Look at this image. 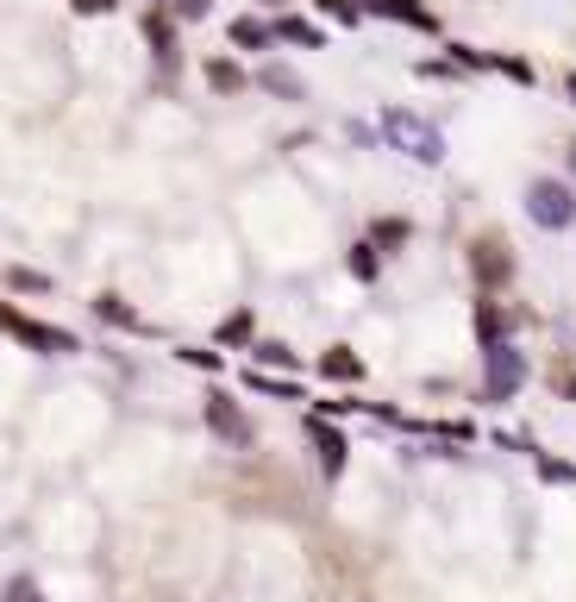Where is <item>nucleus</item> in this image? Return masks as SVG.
Listing matches in <instances>:
<instances>
[{"label":"nucleus","instance_id":"nucleus-1","mask_svg":"<svg viewBox=\"0 0 576 602\" xmlns=\"http://www.w3.org/2000/svg\"><path fill=\"white\" fill-rule=\"evenodd\" d=\"M0 332H7V339H20L25 351H39V358H76V351H82V339L70 327L32 320V314L13 308V302H0Z\"/></svg>","mask_w":576,"mask_h":602},{"label":"nucleus","instance_id":"nucleus-2","mask_svg":"<svg viewBox=\"0 0 576 602\" xmlns=\"http://www.w3.org/2000/svg\"><path fill=\"white\" fill-rule=\"evenodd\" d=\"M383 138L395 145V151L420 157V163H439V157H445V133L433 126V119L407 114V107H388V114H383Z\"/></svg>","mask_w":576,"mask_h":602},{"label":"nucleus","instance_id":"nucleus-3","mask_svg":"<svg viewBox=\"0 0 576 602\" xmlns=\"http://www.w3.org/2000/svg\"><path fill=\"white\" fill-rule=\"evenodd\" d=\"M201 421H207L213 440H226V446H257V427L245 421V409H238V395H226V389H207V402H201Z\"/></svg>","mask_w":576,"mask_h":602},{"label":"nucleus","instance_id":"nucleus-4","mask_svg":"<svg viewBox=\"0 0 576 602\" xmlns=\"http://www.w3.org/2000/svg\"><path fill=\"white\" fill-rule=\"evenodd\" d=\"M526 214H533V226H545V233L570 226V220H576V194H570V182H557V176H538L533 189H526Z\"/></svg>","mask_w":576,"mask_h":602},{"label":"nucleus","instance_id":"nucleus-5","mask_svg":"<svg viewBox=\"0 0 576 602\" xmlns=\"http://www.w3.org/2000/svg\"><path fill=\"white\" fill-rule=\"evenodd\" d=\"M489 358V377H482V402H514L520 383H526V351H514L508 339L482 351Z\"/></svg>","mask_w":576,"mask_h":602},{"label":"nucleus","instance_id":"nucleus-6","mask_svg":"<svg viewBox=\"0 0 576 602\" xmlns=\"http://www.w3.org/2000/svg\"><path fill=\"white\" fill-rule=\"evenodd\" d=\"M470 271H477L482 289H508L514 283V245L501 233H477L470 239Z\"/></svg>","mask_w":576,"mask_h":602},{"label":"nucleus","instance_id":"nucleus-7","mask_svg":"<svg viewBox=\"0 0 576 602\" xmlns=\"http://www.w3.org/2000/svg\"><path fill=\"white\" fill-rule=\"evenodd\" d=\"M308 446H313L320 477H327V484H339V477H345V465H351V440L332 427L327 414H308Z\"/></svg>","mask_w":576,"mask_h":602},{"label":"nucleus","instance_id":"nucleus-8","mask_svg":"<svg viewBox=\"0 0 576 602\" xmlns=\"http://www.w3.org/2000/svg\"><path fill=\"white\" fill-rule=\"evenodd\" d=\"M138 25H145V44H151V57L163 63V82H170L175 76V57H182V51H175V20L163 13V7H145V20H138Z\"/></svg>","mask_w":576,"mask_h":602},{"label":"nucleus","instance_id":"nucleus-9","mask_svg":"<svg viewBox=\"0 0 576 602\" xmlns=\"http://www.w3.org/2000/svg\"><path fill=\"white\" fill-rule=\"evenodd\" d=\"M250 88H264V95H276V101H308V82L295 76L288 63H257V70H250Z\"/></svg>","mask_w":576,"mask_h":602},{"label":"nucleus","instance_id":"nucleus-10","mask_svg":"<svg viewBox=\"0 0 576 602\" xmlns=\"http://www.w3.org/2000/svg\"><path fill=\"white\" fill-rule=\"evenodd\" d=\"M376 20H395V25H414V32H439V13L420 7V0H364Z\"/></svg>","mask_w":576,"mask_h":602},{"label":"nucleus","instance_id":"nucleus-11","mask_svg":"<svg viewBox=\"0 0 576 602\" xmlns=\"http://www.w3.org/2000/svg\"><path fill=\"white\" fill-rule=\"evenodd\" d=\"M269 32H276V44H295V51H320V44H327V25L301 20V13H282V20H269Z\"/></svg>","mask_w":576,"mask_h":602},{"label":"nucleus","instance_id":"nucleus-12","mask_svg":"<svg viewBox=\"0 0 576 602\" xmlns=\"http://www.w3.org/2000/svg\"><path fill=\"white\" fill-rule=\"evenodd\" d=\"M201 76H207L213 95H245V88H250V70H245V63H232V57H207V63H201Z\"/></svg>","mask_w":576,"mask_h":602},{"label":"nucleus","instance_id":"nucleus-13","mask_svg":"<svg viewBox=\"0 0 576 602\" xmlns=\"http://www.w3.org/2000/svg\"><path fill=\"white\" fill-rule=\"evenodd\" d=\"M232 51H276V32H269V20H257V13H238V20L226 25Z\"/></svg>","mask_w":576,"mask_h":602},{"label":"nucleus","instance_id":"nucleus-14","mask_svg":"<svg viewBox=\"0 0 576 602\" xmlns=\"http://www.w3.org/2000/svg\"><path fill=\"white\" fill-rule=\"evenodd\" d=\"M320 377H327V383H364V358L351 346H327L320 351Z\"/></svg>","mask_w":576,"mask_h":602},{"label":"nucleus","instance_id":"nucleus-15","mask_svg":"<svg viewBox=\"0 0 576 602\" xmlns=\"http://www.w3.org/2000/svg\"><path fill=\"white\" fill-rule=\"evenodd\" d=\"M95 320H100V327H126V332L145 327V320L132 314V302H126V295H107V289L95 295Z\"/></svg>","mask_w":576,"mask_h":602},{"label":"nucleus","instance_id":"nucleus-16","mask_svg":"<svg viewBox=\"0 0 576 602\" xmlns=\"http://www.w3.org/2000/svg\"><path fill=\"white\" fill-rule=\"evenodd\" d=\"M250 370H301V358L282 339H250Z\"/></svg>","mask_w":576,"mask_h":602},{"label":"nucleus","instance_id":"nucleus-17","mask_svg":"<svg viewBox=\"0 0 576 602\" xmlns=\"http://www.w3.org/2000/svg\"><path fill=\"white\" fill-rule=\"evenodd\" d=\"M407 239H414V226H407L402 214H388V220H376V226H370V245H376V252H388V245H407Z\"/></svg>","mask_w":576,"mask_h":602},{"label":"nucleus","instance_id":"nucleus-18","mask_svg":"<svg viewBox=\"0 0 576 602\" xmlns=\"http://www.w3.org/2000/svg\"><path fill=\"white\" fill-rule=\"evenodd\" d=\"M245 383L257 389V395H276V402H295V395H301L288 377H269V370H245Z\"/></svg>","mask_w":576,"mask_h":602},{"label":"nucleus","instance_id":"nucleus-19","mask_svg":"<svg viewBox=\"0 0 576 602\" xmlns=\"http://www.w3.org/2000/svg\"><path fill=\"white\" fill-rule=\"evenodd\" d=\"M313 7H320L327 20H339V25H364V20H370L364 0H313Z\"/></svg>","mask_w":576,"mask_h":602},{"label":"nucleus","instance_id":"nucleus-20","mask_svg":"<svg viewBox=\"0 0 576 602\" xmlns=\"http://www.w3.org/2000/svg\"><path fill=\"white\" fill-rule=\"evenodd\" d=\"M477 332H482V346H501V332H508V314H501L495 302H477Z\"/></svg>","mask_w":576,"mask_h":602},{"label":"nucleus","instance_id":"nucleus-21","mask_svg":"<svg viewBox=\"0 0 576 602\" xmlns=\"http://www.w3.org/2000/svg\"><path fill=\"white\" fill-rule=\"evenodd\" d=\"M220 346H250V308H238V314H226L220 320V332H213Z\"/></svg>","mask_w":576,"mask_h":602},{"label":"nucleus","instance_id":"nucleus-22","mask_svg":"<svg viewBox=\"0 0 576 602\" xmlns=\"http://www.w3.org/2000/svg\"><path fill=\"white\" fill-rule=\"evenodd\" d=\"M345 271L358 276V283H370V276H376V245H370V239H358V245L345 252Z\"/></svg>","mask_w":576,"mask_h":602},{"label":"nucleus","instance_id":"nucleus-23","mask_svg":"<svg viewBox=\"0 0 576 602\" xmlns=\"http://www.w3.org/2000/svg\"><path fill=\"white\" fill-rule=\"evenodd\" d=\"M151 7H163L175 25H182V20H207V13H213V0H151Z\"/></svg>","mask_w":576,"mask_h":602},{"label":"nucleus","instance_id":"nucleus-24","mask_svg":"<svg viewBox=\"0 0 576 602\" xmlns=\"http://www.w3.org/2000/svg\"><path fill=\"white\" fill-rule=\"evenodd\" d=\"M7 289L44 295V289H51V276H44V271H25V264H7Z\"/></svg>","mask_w":576,"mask_h":602},{"label":"nucleus","instance_id":"nucleus-25","mask_svg":"<svg viewBox=\"0 0 576 602\" xmlns=\"http://www.w3.org/2000/svg\"><path fill=\"white\" fill-rule=\"evenodd\" d=\"M0 602H44V590H39V578H25L20 571V578L0 583Z\"/></svg>","mask_w":576,"mask_h":602},{"label":"nucleus","instance_id":"nucleus-26","mask_svg":"<svg viewBox=\"0 0 576 602\" xmlns=\"http://www.w3.org/2000/svg\"><path fill=\"white\" fill-rule=\"evenodd\" d=\"M175 358H182V365H189V370H207V377H213V370H220V351H213V346H182V351H175Z\"/></svg>","mask_w":576,"mask_h":602},{"label":"nucleus","instance_id":"nucleus-27","mask_svg":"<svg viewBox=\"0 0 576 602\" xmlns=\"http://www.w3.org/2000/svg\"><path fill=\"white\" fill-rule=\"evenodd\" d=\"M538 477H545V484H570L576 465H564V458H538Z\"/></svg>","mask_w":576,"mask_h":602},{"label":"nucleus","instance_id":"nucleus-28","mask_svg":"<svg viewBox=\"0 0 576 602\" xmlns=\"http://www.w3.org/2000/svg\"><path fill=\"white\" fill-rule=\"evenodd\" d=\"M82 20H107V13H119V0H70Z\"/></svg>","mask_w":576,"mask_h":602},{"label":"nucleus","instance_id":"nucleus-29","mask_svg":"<svg viewBox=\"0 0 576 602\" xmlns=\"http://www.w3.org/2000/svg\"><path fill=\"white\" fill-rule=\"evenodd\" d=\"M564 95H570V101H576V70H570V76H564Z\"/></svg>","mask_w":576,"mask_h":602},{"label":"nucleus","instance_id":"nucleus-30","mask_svg":"<svg viewBox=\"0 0 576 602\" xmlns=\"http://www.w3.org/2000/svg\"><path fill=\"white\" fill-rule=\"evenodd\" d=\"M570 176H576V145H570Z\"/></svg>","mask_w":576,"mask_h":602},{"label":"nucleus","instance_id":"nucleus-31","mask_svg":"<svg viewBox=\"0 0 576 602\" xmlns=\"http://www.w3.org/2000/svg\"><path fill=\"white\" fill-rule=\"evenodd\" d=\"M269 7H282V0H269Z\"/></svg>","mask_w":576,"mask_h":602}]
</instances>
